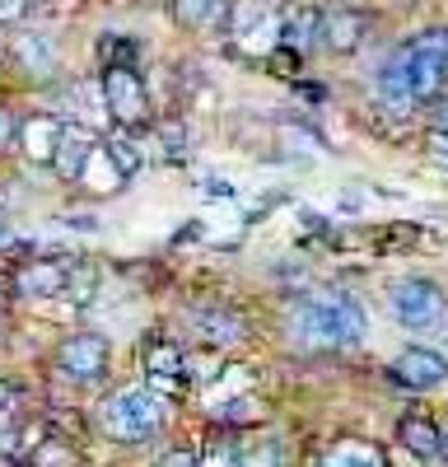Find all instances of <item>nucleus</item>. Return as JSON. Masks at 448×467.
<instances>
[{
	"instance_id": "obj_33",
	"label": "nucleus",
	"mask_w": 448,
	"mask_h": 467,
	"mask_svg": "<svg viewBox=\"0 0 448 467\" xmlns=\"http://www.w3.org/2000/svg\"><path fill=\"white\" fill-rule=\"evenodd\" d=\"M430 150H439V154H448V136H439V131H430Z\"/></svg>"
},
{
	"instance_id": "obj_17",
	"label": "nucleus",
	"mask_w": 448,
	"mask_h": 467,
	"mask_svg": "<svg viewBox=\"0 0 448 467\" xmlns=\"http://www.w3.org/2000/svg\"><path fill=\"white\" fill-rule=\"evenodd\" d=\"M318 24H322V10L313 5H294L290 15H280V47H290L294 57L318 47Z\"/></svg>"
},
{
	"instance_id": "obj_2",
	"label": "nucleus",
	"mask_w": 448,
	"mask_h": 467,
	"mask_svg": "<svg viewBox=\"0 0 448 467\" xmlns=\"http://www.w3.org/2000/svg\"><path fill=\"white\" fill-rule=\"evenodd\" d=\"M103 435L117 444H145L159 435L164 425V402L149 393V388H122L103 402Z\"/></svg>"
},
{
	"instance_id": "obj_1",
	"label": "nucleus",
	"mask_w": 448,
	"mask_h": 467,
	"mask_svg": "<svg viewBox=\"0 0 448 467\" xmlns=\"http://www.w3.org/2000/svg\"><path fill=\"white\" fill-rule=\"evenodd\" d=\"M294 337L318 350H341V346H360L364 341V308L351 295H318L309 304L294 308Z\"/></svg>"
},
{
	"instance_id": "obj_5",
	"label": "nucleus",
	"mask_w": 448,
	"mask_h": 467,
	"mask_svg": "<svg viewBox=\"0 0 448 467\" xmlns=\"http://www.w3.org/2000/svg\"><path fill=\"white\" fill-rule=\"evenodd\" d=\"M229 33L239 37L243 52H271L280 47V15L267 10L261 0H239L229 15Z\"/></svg>"
},
{
	"instance_id": "obj_19",
	"label": "nucleus",
	"mask_w": 448,
	"mask_h": 467,
	"mask_svg": "<svg viewBox=\"0 0 448 467\" xmlns=\"http://www.w3.org/2000/svg\"><path fill=\"white\" fill-rule=\"evenodd\" d=\"M322 467H388L383 449L369 444V440H341L322 453Z\"/></svg>"
},
{
	"instance_id": "obj_3",
	"label": "nucleus",
	"mask_w": 448,
	"mask_h": 467,
	"mask_svg": "<svg viewBox=\"0 0 448 467\" xmlns=\"http://www.w3.org/2000/svg\"><path fill=\"white\" fill-rule=\"evenodd\" d=\"M388 308H392V318H397L402 327L430 332V327H439L443 314H448V295H443L434 281H425V276H406V281H397V285L388 290Z\"/></svg>"
},
{
	"instance_id": "obj_26",
	"label": "nucleus",
	"mask_w": 448,
	"mask_h": 467,
	"mask_svg": "<svg viewBox=\"0 0 448 467\" xmlns=\"http://www.w3.org/2000/svg\"><path fill=\"white\" fill-rule=\"evenodd\" d=\"M430 131H439V136H448V89L430 103Z\"/></svg>"
},
{
	"instance_id": "obj_25",
	"label": "nucleus",
	"mask_w": 448,
	"mask_h": 467,
	"mask_svg": "<svg viewBox=\"0 0 448 467\" xmlns=\"http://www.w3.org/2000/svg\"><path fill=\"white\" fill-rule=\"evenodd\" d=\"M411 52H421V57H434L439 66H448V28H425L416 43H411Z\"/></svg>"
},
{
	"instance_id": "obj_8",
	"label": "nucleus",
	"mask_w": 448,
	"mask_h": 467,
	"mask_svg": "<svg viewBox=\"0 0 448 467\" xmlns=\"http://www.w3.org/2000/svg\"><path fill=\"white\" fill-rule=\"evenodd\" d=\"M56 360L70 379H103L107 369V341L98 332H75L56 346Z\"/></svg>"
},
{
	"instance_id": "obj_28",
	"label": "nucleus",
	"mask_w": 448,
	"mask_h": 467,
	"mask_svg": "<svg viewBox=\"0 0 448 467\" xmlns=\"http://www.w3.org/2000/svg\"><path fill=\"white\" fill-rule=\"evenodd\" d=\"M197 467H243V458L229 453V449H215V453H206V462H197Z\"/></svg>"
},
{
	"instance_id": "obj_21",
	"label": "nucleus",
	"mask_w": 448,
	"mask_h": 467,
	"mask_svg": "<svg viewBox=\"0 0 448 467\" xmlns=\"http://www.w3.org/2000/svg\"><path fill=\"white\" fill-rule=\"evenodd\" d=\"M80 182H94L98 192H117L127 178L117 173V164L107 160V150H103V145H94V150H89V164H85V173H80Z\"/></svg>"
},
{
	"instance_id": "obj_16",
	"label": "nucleus",
	"mask_w": 448,
	"mask_h": 467,
	"mask_svg": "<svg viewBox=\"0 0 448 467\" xmlns=\"http://www.w3.org/2000/svg\"><path fill=\"white\" fill-rule=\"evenodd\" d=\"M61 117H28V122L19 127V140H24V154L33 164H52V154L61 145Z\"/></svg>"
},
{
	"instance_id": "obj_13",
	"label": "nucleus",
	"mask_w": 448,
	"mask_h": 467,
	"mask_svg": "<svg viewBox=\"0 0 448 467\" xmlns=\"http://www.w3.org/2000/svg\"><path fill=\"white\" fill-rule=\"evenodd\" d=\"M94 145H98V140H94L80 122H66V127H61V145H56V154H52V169H56L66 182H80Z\"/></svg>"
},
{
	"instance_id": "obj_6",
	"label": "nucleus",
	"mask_w": 448,
	"mask_h": 467,
	"mask_svg": "<svg viewBox=\"0 0 448 467\" xmlns=\"http://www.w3.org/2000/svg\"><path fill=\"white\" fill-rule=\"evenodd\" d=\"M388 379L397 388H411V393H430V388H439L448 379V360L439 356V350H430V346H406L402 356L388 365Z\"/></svg>"
},
{
	"instance_id": "obj_31",
	"label": "nucleus",
	"mask_w": 448,
	"mask_h": 467,
	"mask_svg": "<svg viewBox=\"0 0 448 467\" xmlns=\"http://www.w3.org/2000/svg\"><path fill=\"white\" fill-rule=\"evenodd\" d=\"M15 402H19V388H15L10 379H0V411H10Z\"/></svg>"
},
{
	"instance_id": "obj_35",
	"label": "nucleus",
	"mask_w": 448,
	"mask_h": 467,
	"mask_svg": "<svg viewBox=\"0 0 448 467\" xmlns=\"http://www.w3.org/2000/svg\"><path fill=\"white\" fill-rule=\"evenodd\" d=\"M443 318H448V314H443Z\"/></svg>"
},
{
	"instance_id": "obj_30",
	"label": "nucleus",
	"mask_w": 448,
	"mask_h": 467,
	"mask_svg": "<svg viewBox=\"0 0 448 467\" xmlns=\"http://www.w3.org/2000/svg\"><path fill=\"white\" fill-rule=\"evenodd\" d=\"M243 467H280V458H276V444H267V449H257L252 458H243Z\"/></svg>"
},
{
	"instance_id": "obj_22",
	"label": "nucleus",
	"mask_w": 448,
	"mask_h": 467,
	"mask_svg": "<svg viewBox=\"0 0 448 467\" xmlns=\"http://www.w3.org/2000/svg\"><path fill=\"white\" fill-rule=\"evenodd\" d=\"M103 150H107V160L117 164L122 178H136V173L145 169V154H140L136 136H112V140H103Z\"/></svg>"
},
{
	"instance_id": "obj_18",
	"label": "nucleus",
	"mask_w": 448,
	"mask_h": 467,
	"mask_svg": "<svg viewBox=\"0 0 448 467\" xmlns=\"http://www.w3.org/2000/svg\"><path fill=\"white\" fill-rule=\"evenodd\" d=\"M379 103L388 108V112H411V85H406V52L402 57H388L383 66H379Z\"/></svg>"
},
{
	"instance_id": "obj_32",
	"label": "nucleus",
	"mask_w": 448,
	"mask_h": 467,
	"mask_svg": "<svg viewBox=\"0 0 448 467\" xmlns=\"http://www.w3.org/2000/svg\"><path fill=\"white\" fill-rule=\"evenodd\" d=\"M10 136H15V117H10V112H0V150L10 145Z\"/></svg>"
},
{
	"instance_id": "obj_24",
	"label": "nucleus",
	"mask_w": 448,
	"mask_h": 467,
	"mask_svg": "<svg viewBox=\"0 0 448 467\" xmlns=\"http://www.w3.org/2000/svg\"><path fill=\"white\" fill-rule=\"evenodd\" d=\"M28 467H80V453H75L66 440H43L28 453Z\"/></svg>"
},
{
	"instance_id": "obj_29",
	"label": "nucleus",
	"mask_w": 448,
	"mask_h": 467,
	"mask_svg": "<svg viewBox=\"0 0 448 467\" xmlns=\"http://www.w3.org/2000/svg\"><path fill=\"white\" fill-rule=\"evenodd\" d=\"M24 10H33V0H0V24H15Z\"/></svg>"
},
{
	"instance_id": "obj_34",
	"label": "nucleus",
	"mask_w": 448,
	"mask_h": 467,
	"mask_svg": "<svg viewBox=\"0 0 448 467\" xmlns=\"http://www.w3.org/2000/svg\"><path fill=\"white\" fill-rule=\"evenodd\" d=\"M5 244H10V229H5V224H0V248H5Z\"/></svg>"
},
{
	"instance_id": "obj_11",
	"label": "nucleus",
	"mask_w": 448,
	"mask_h": 467,
	"mask_svg": "<svg viewBox=\"0 0 448 467\" xmlns=\"http://www.w3.org/2000/svg\"><path fill=\"white\" fill-rule=\"evenodd\" d=\"M145 374L155 383V393H178L187 383V350L173 341H155L145 350Z\"/></svg>"
},
{
	"instance_id": "obj_9",
	"label": "nucleus",
	"mask_w": 448,
	"mask_h": 467,
	"mask_svg": "<svg viewBox=\"0 0 448 467\" xmlns=\"http://www.w3.org/2000/svg\"><path fill=\"white\" fill-rule=\"evenodd\" d=\"M364 37H369V15H360V10H327L318 24V43L336 57L360 52Z\"/></svg>"
},
{
	"instance_id": "obj_4",
	"label": "nucleus",
	"mask_w": 448,
	"mask_h": 467,
	"mask_svg": "<svg viewBox=\"0 0 448 467\" xmlns=\"http://www.w3.org/2000/svg\"><path fill=\"white\" fill-rule=\"evenodd\" d=\"M103 108L112 112V122H122L127 131H140L149 122V94L136 70H103Z\"/></svg>"
},
{
	"instance_id": "obj_15",
	"label": "nucleus",
	"mask_w": 448,
	"mask_h": 467,
	"mask_svg": "<svg viewBox=\"0 0 448 467\" xmlns=\"http://www.w3.org/2000/svg\"><path fill=\"white\" fill-rule=\"evenodd\" d=\"M443 80H448V66H439L434 57H421L406 47V85H411V99L416 103H434L443 94Z\"/></svg>"
},
{
	"instance_id": "obj_27",
	"label": "nucleus",
	"mask_w": 448,
	"mask_h": 467,
	"mask_svg": "<svg viewBox=\"0 0 448 467\" xmlns=\"http://www.w3.org/2000/svg\"><path fill=\"white\" fill-rule=\"evenodd\" d=\"M155 467H197V453L192 449H168V453H159Z\"/></svg>"
},
{
	"instance_id": "obj_20",
	"label": "nucleus",
	"mask_w": 448,
	"mask_h": 467,
	"mask_svg": "<svg viewBox=\"0 0 448 467\" xmlns=\"http://www.w3.org/2000/svg\"><path fill=\"white\" fill-rule=\"evenodd\" d=\"M173 19L182 28H210L224 19V0H173Z\"/></svg>"
},
{
	"instance_id": "obj_7",
	"label": "nucleus",
	"mask_w": 448,
	"mask_h": 467,
	"mask_svg": "<svg viewBox=\"0 0 448 467\" xmlns=\"http://www.w3.org/2000/svg\"><path fill=\"white\" fill-rule=\"evenodd\" d=\"M70 271H75V257H37L15 271V285L28 299H61L70 295Z\"/></svg>"
},
{
	"instance_id": "obj_10",
	"label": "nucleus",
	"mask_w": 448,
	"mask_h": 467,
	"mask_svg": "<svg viewBox=\"0 0 448 467\" xmlns=\"http://www.w3.org/2000/svg\"><path fill=\"white\" fill-rule=\"evenodd\" d=\"M10 57H15V66L28 75V80H52V75H56V47H52V37L33 33V28H24V33L10 37Z\"/></svg>"
},
{
	"instance_id": "obj_23",
	"label": "nucleus",
	"mask_w": 448,
	"mask_h": 467,
	"mask_svg": "<svg viewBox=\"0 0 448 467\" xmlns=\"http://www.w3.org/2000/svg\"><path fill=\"white\" fill-rule=\"evenodd\" d=\"M103 61H107V70H136L140 43H136V37H127V33H107L103 37Z\"/></svg>"
},
{
	"instance_id": "obj_14",
	"label": "nucleus",
	"mask_w": 448,
	"mask_h": 467,
	"mask_svg": "<svg viewBox=\"0 0 448 467\" xmlns=\"http://www.w3.org/2000/svg\"><path fill=\"white\" fill-rule=\"evenodd\" d=\"M397 444H402L406 453H416V458H439V453H443V431H439L430 416L411 411V416L397 420Z\"/></svg>"
},
{
	"instance_id": "obj_12",
	"label": "nucleus",
	"mask_w": 448,
	"mask_h": 467,
	"mask_svg": "<svg viewBox=\"0 0 448 467\" xmlns=\"http://www.w3.org/2000/svg\"><path fill=\"white\" fill-rule=\"evenodd\" d=\"M192 323H197V332H201L215 350H229V346H239V341L248 337V323L234 314V308H224V304H201L197 314H192Z\"/></svg>"
}]
</instances>
